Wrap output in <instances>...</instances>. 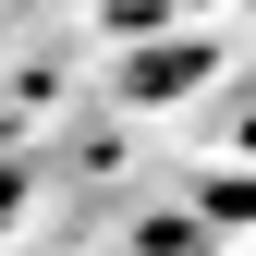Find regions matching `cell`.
Instances as JSON below:
<instances>
[{
	"instance_id": "cell-2",
	"label": "cell",
	"mask_w": 256,
	"mask_h": 256,
	"mask_svg": "<svg viewBox=\"0 0 256 256\" xmlns=\"http://www.w3.org/2000/svg\"><path fill=\"white\" fill-rule=\"evenodd\" d=\"M244 146H256V110H244Z\"/></svg>"
},
{
	"instance_id": "cell-1",
	"label": "cell",
	"mask_w": 256,
	"mask_h": 256,
	"mask_svg": "<svg viewBox=\"0 0 256 256\" xmlns=\"http://www.w3.org/2000/svg\"><path fill=\"white\" fill-rule=\"evenodd\" d=\"M183 74H208V49H196V37H171V49H134V98H183Z\"/></svg>"
}]
</instances>
